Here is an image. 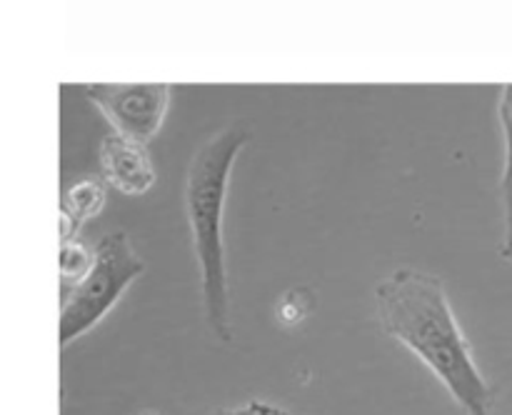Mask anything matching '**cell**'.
<instances>
[{"instance_id":"277c9868","label":"cell","mask_w":512,"mask_h":415,"mask_svg":"<svg viewBox=\"0 0 512 415\" xmlns=\"http://www.w3.org/2000/svg\"><path fill=\"white\" fill-rule=\"evenodd\" d=\"M90 103L113 123L115 133L135 143H150L163 125L170 103V85H85Z\"/></svg>"},{"instance_id":"ba28073f","label":"cell","mask_w":512,"mask_h":415,"mask_svg":"<svg viewBox=\"0 0 512 415\" xmlns=\"http://www.w3.org/2000/svg\"><path fill=\"white\" fill-rule=\"evenodd\" d=\"M95 253H90L83 243L73 240V243L60 245L58 253V270L63 280H83L88 275V270L93 268Z\"/></svg>"},{"instance_id":"9c48e42d","label":"cell","mask_w":512,"mask_h":415,"mask_svg":"<svg viewBox=\"0 0 512 415\" xmlns=\"http://www.w3.org/2000/svg\"><path fill=\"white\" fill-rule=\"evenodd\" d=\"M213 415H290V413L285 408H280V405L263 403V400H250V403L238 405V408L215 410Z\"/></svg>"},{"instance_id":"5b68a950","label":"cell","mask_w":512,"mask_h":415,"mask_svg":"<svg viewBox=\"0 0 512 415\" xmlns=\"http://www.w3.org/2000/svg\"><path fill=\"white\" fill-rule=\"evenodd\" d=\"M100 168L105 180L125 195L148 193L155 183V168L143 143L123 138L113 130L100 145Z\"/></svg>"},{"instance_id":"3957f363","label":"cell","mask_w":512,"mask_h":415,"mask_svg":"<svg viewBox=\"0 0 512 415\" xmlns=\"http://www.w3.org/2000/svg\"><path fill=\"white\" fill-rule=\"evenodd\" d=\"M93 253V268L80 283H75L73 293L60 308V348H68L75 338L90 333L115 308L133 280L145 273V260L135 253L128 233L123 230L103 235Z\"/></svg>"},{"instance_id":"7a4b0ae2","label":"cell","mask_w":512,"mask_h":415,"mask_svg":"<svg viewBox=\"0 0 512 415\" xmlns=\"http://www.w3.org/2000/svg\"><path fill=\"white\" fill-rule=\"evenodd\" d=\"M250 140L248 128L233 123L210 135L188 165L185 175V218L193 235L195 260L200 270V298L210 330L218 340H233L230 323L228 263L223 243V210L230 190L235 158Z\"/></svg>"},{"instance_id":"8992f818","label":"cell","mask_w":512,"mask_h":415,"mask_svg":"<svg viewBox=\"0 0 512 415\" xmlns=\"http://www.w3.org/2000/svg\"><path fill=\"white\" fill-rule=\"evenodd\" d=\"M498 118L505 140V160L500 173V203H503V243L500 258L512 265V85H503L498 100Z\"/></svg>"},{"instance_id":"6da1fadb","label":"cell","mask_w":512,"mask_h":415,"mask_svg":"<svg viewBox=\"0 0 512 415\" xmlns=\"http://www.w3.org/2000/svg\"><path fill=\"white\" fill-rule=\"evenodd\" d=\"M385 333L418 355L468 415H493L495 390L475 360L445 283L418 268H398L375 285Z\"/></svg>"},{"instance_id":"52a82bcc","label":"cell","mask_w":512,"mask_h":415,"mask_svg":"<svg viewBox=\"0 0 512 415\" xmlns=\"http://www.w3.org/2000/svg\"><path fill=\"white\" fill-rule=\"evenodd\" d=\"M105 205V188L103 183L93 178H85V180H75L68 190L63 193V208L78 220L80 225L85 220L95 218V215L103 210Z\"/></svg>"},{"instance_id":"30bf717a","label":"cell","mask_w":512,"mask_h":415,"mask_svg":"<svg viewBox=\"0 0 512 415\" xmlns=\"http://www.w3.org/2000/svg\"><path fill=\"white\" fill-rule=\"evenodd\" d=\"M80 230V223L73 218V215L68 213L65 208H60V215H58V235H60V243H73V238L78 235Z\"/></svg>"}]
</instances>
